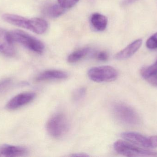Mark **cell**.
I'll list each match as a JSON object with an SVG mask.
<instances>
[{"instance_id": "6da1fadb", "label": "cell", "mask_w": 157, "mask_h": 157, "mask_svg": "<svg viewBox=\"0 0 157 157\" xmlns=\"http://www.w3.org/2000/svg\"><path fill=\"white\" fill-rule=\"evenodd\" d=\"M9 33L13 42H18L29 49L39 54H41L44 52L45 46L43 42L26 32L16 29L9 31Z\"/></svg>"}, {"instance_id": "e0dca14e", "label": "cell", "mask_w": 157, "mask_h": 157, "mask_svg": "<svg viewBox=\"0 0 157 157\" xmlns=\"http://www.w3.org/2000/svg\"><path fill=\"white\" fill-rule=\"evenodd\" d=\"M157 72V61L155 63L148 67H144L142 69L141 74L144 78L155 72Z\"/></svg>"}, {"instance_id": "9c48e42d", "label": "cell", "mask_w": 157, "mask_h": 157, "mask_svg": "<svg viewBox=\"0 0 157 157\" xmlns=\"http://www.w3.org/2000/svg\"><path fill=\"white\" fill-rule=\"evenodd\" d=\"M28 150L23 147L2 144L0 145V157L23 156L27 154Z\"/></svg>"}, {"instance_id": "d4e9b609", "label": "cell", "mask_w": 157, "mask_h": 157, "mask_svg": "<svg viewBox=\"0 0 157 157\" xmlns=\"http://www.w3.org/2000/svg\"><path fill=\"white\" fill-rule=\"evenodd\" d=\"M72 156L74 157H86L88 156V155H85L84 154H75V155H72Z\"/></svg>"}, {"instance_id": "ac0fdd59", "label": "cell", "mask_w": 157, "mask_h": 157, "mask_svg": "<svg viewBox=\"0 0 157 157\" xmlns=\"http://www.w3.org/2000/svg\"><path fill=\"white\" fill-rule=\"evenodd\" d=\"M146 46L150 49H157V32L147 39L146 41Z\"/></svg>"}, {"instance_id": "5b68a950", "label": "cell", "mask_w": 157, "mask_h": 157, "mask_svg": "<svg viewBox=\"0 0 157 157\" xmlns=\"http://www.w3.org/2000/svg\"><path fill=\"white\" fill-rule=\"evenodd\" d=\"M89 77L98 83L111 82L118 76L117 70L110 66H101L90 68L88 72Z\"/></svg>"}, {"instance_id": "603a6c76", "label": "cell", "mask_w": 157, "mask_h": 157, "mask_svg": "<svg viewBox=\"0 0 157 157\" xmlns=\"http://www.w3.org/2000/svg\"><path fill=\"white\" fill-rule=\"evenodd\" d=\"M96 59L98 61H107L109 58V55L108 53L105 51H101L95 55Z\"/></svg>"}, {"instance_id": "cb8c5ba5", "label": "cell", "mask_w": 157, "mask_h": 157, "mask_svg": "<svg viewBox=\"0 0 157 157\" xmlns=\"http://www.w3.org/2000/svg\"><path fill=\"white\" fill-rule=\"evenodd\" d=\"M137 1L138 0H122L121 2V5L122 6H127Z\"/></svg>"}, {"instance_id": "30bf717a", "label": "cell", "mask_w": 157, "mask_h": 157, "mask_svg": "<svg viewBox=\"0 0 157 157\" xmlns=\"http://www.w3.org/2000/svg\"><path fill=\"white\" fill-rule=\"evenodd\" d=\"M142 39H137L132 42L123 49L116 53L115 59L117 60H124L132 57L142 46Z\"/></svg>"}, {"instance_id": "3957f363", "label": "cell", "mask_w": 157, "mask_h": 157, "mask_svg": "<svg viewBox=\"0 0 157 157\" xmlns=\"http://www.w3.org/2000/svg\"><path fill=\"white\" fill-rule=\"evenodd\" d=\"M113 147L117 153L125 156H157V153L156 152L143 149L122 140L115 142Z\"/></svg>"}, {"instance_id": "5bb4252c", "label": "cell", "mask_w": 157, "mask_h": 157, "mask_svg": "<svg viewBox=\"0 0 157 157\" xmlns=\"http://www.w3.org/2000/svg\"><path fill=\"white\" fill-rule=\"evenodd\" d=\"M90 22L95 29L101 31L105 30L107 28L108 20L105 16L99 13H95L91 15Z\"/></svg>"}, {"instance_id": "9a60e30c", "label": "cell", "mask_w": 157, "mask_h": 157, "mask_svg": "<svg viewBox=\"0 0 157 157\" xmlns=\"http://www.w3.org/2000/svg\"><path fill=\"white\" fill-rule=\"evenodd\" d=\"M65 10L59 4H50L44 8V12L49 17L57 18L61 16Z\"/></svg>"}, {"instance_id": "4fadbf2b", "label": "cell", "mask_w": 157, "mask_h": 157, "mask_svg": "<svg viewBox=\"0 0 157 157\" xmlns=\"http://www.w3.org/2000/svg\"><path fill=\"white\" fill-rule=\"evenodd\" d=\"M48 27L47 21L39 18H34L30 19L29 30L37 34L45 33Z\"/></svg>"}, {"instance_id": "8fae6325", "label": "cell", "mask_w": 157, "mask_h": 157, "mask_svg": "<svg viewBox=\"0 0 157 157\" xmlns=\"http://www.w3.org/2000/svg\"><path fill=\"white\" fill-rule=\"evenodd\" d=\"M2 18L5 21L12 25L26 29H29L30 19H28L21 16L9 14L3 15Z\"/></svg>"}, {"instance_id": "ba28073f", "label": "cell", "mask_w": 157, "mask_h": 157, "mask_svg": "<svg viewBox=\"0 0 157 157\" xmlns=\"http://www.w3.org/2000/svg\"><path fill=\"white\" fill-rule=\"evenodd\" d=\"M13 43L9 32L0 29V52L6 56H13L15 53Z\"/></svg>"}, {"instance_id": "7a4b0ae2", "label": "cell", "mask_w": 157, "mask_h": 157, "mask_svg": "<svg viewBox=\"0 0 157 157\" xmlns=\"http://www.w3.org/2000/svg\"><path fill=\"white\" fill-rule=\"evenodd\" d=\"M113 111L116 119L127 125H136L140 123V118L134 110L126 104L117 103L113 105Z\"/></svg>"}, {"instance_id": "2e32d148", "label": "cell", "mask_w": 157, "mask_h": 157, "mask_svg": "<svg viewBox=\"0 0 157 157\" xmlns=\"http://www.w3.org/2000/svg\"><path fill=\"white\" fill-rule=\"evenodd\" d=\"M90 52V49L88 47L78 49L70 54L67 58V60L69 62L71 63L77 62L86 57Z\"/></svg>"}, {"instance_id": "44dd1931", "label": "cell", "mask_w": 157, "mask_h": 157, "mask_svg": "<svg viewBox=\"0 0 157 157\" xmlns=\"http://www.w3.org/2000/svg\"><path fill=\"white\" fill-rule=\"evenodd\" d=\"M11 78H7L0 81V93L6 90L12 84Z\"/></svg>"}, {"instance_id": "8992f818", "label": "cell", "mask_w": 157, "mask_h": 157, "mask_svg": "<svg viewBox=\"0 0 157 157\" xmlns=\"http://www.w3.org/2000/svg\"><path fill=\"white\" fill-rule=\"evenodd\" d=\"M121 137L134 144L147 148L157 147V135L147 137L138 133L126 132L121 134Z\"/></svg>"}, {"instance_id": "7402d4cb", "label": "cell", "mask_w": 157, "mask_h": 157, "mask_svg": "<svg viewBox=\"0 0 157 157\" xmlns=\"http://www.w3.org/2000/svg\"><path fill=\"white\" fill-rule=\"evenodd\" d=\"M145 79L154 86L157 87V72L153 73L147 77Z\"/></svg>"}, {"instance_id": "7c38bea8", "label": "cell", "mask_w": 157, "mask_h": 157, "mask_svg": "<svg viewBox=\"0 0 157 157\" xmlns=\"http://www.w3.org/2000/svg\"><path fill=\"white\" fill-rule=\"evenodd\" d=\"M68 77L67 73L59 70H48L40 74L37 77V81H43L46 80L64 79Z\"/></svg>"}, {"instance_id": "ffe728a7", "label": "cell", "mask_w": 157, "mask_h": 157, "mask_svg": "<svg viewBox=\"0 0 157 157\" xmlns=\"http://www.w3.org/2000/svg\"><path fill=\"white\" fill-rule=\"evenodd\" d=\"M86 94V89L85 88H80L76 89L73 94V99L75 101L82 99Z\"/></svg>"}, {"instance_id": "d6986e66", "label": "cell", "mask_w": 157, "mask_h": 157, "mask_svg": "<svg viewBox=\"0 0 157 157\" xmlns=\"http://www.w3.org/2000/svg\"><path fill=\"white\" fill-rule=\"evenodd\" d=\"M59 4L64 9L73 7L79 0H58Z\"/></svg>"}, {"instance_id": "277c9868", "label": "cell", "mask_w": 157, "mask_h": 157, "mask_svg": "<svg viewBox=\"0 0 157 157\" xmlns=\"http://www.w3.org/2000/svg\"><path fill=\"white\" fill-rule=\"evenodd\" d=\"M68 119L63 113H57L50 118L47 123L48 132L52 137L61 138L66 134L69 130Z\"/></svg>"}, {"instance_id": "52a82bcc", "label": "cell", "mask_w": 157, "mask_h": 157, "mask_svg": "<svg viewBox=\"0 0 157 157\" xmlns=\"http://www.w3.org/2000/svg\"><path fill=\"white\" fill-rule=\"evenodd\" d=\"M36 94L33 92H26L17 95L10 100L6 104V108L13 110L29 104L35 99Z\"/></svg>"}]
</instances>
